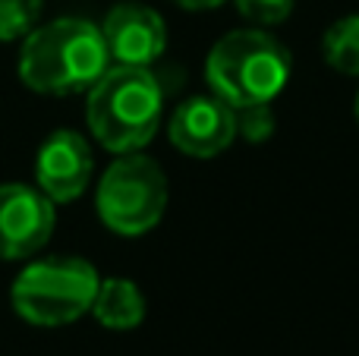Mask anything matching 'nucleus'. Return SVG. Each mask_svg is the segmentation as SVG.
<instances>
[{
  "label": "nucleus",
  "mask_w": 359,
  "mask_h": 356,
  "mask_svg": "<svg viewBox=\"0 0 359 356\" xmlns=\"http://www.w3.org/2000/svg\"><path fill=\"white\" fill-rule=\"evenodd\" d=\"M111 67L101 25L79 16H60L35 25L22 38L16 73L38 95L88 92Z\"/></svg>",
  "instance_id": "f257e3e1"
},
{
  "label": "nucleus",
  "mask_w": 359,
  "mask_h": 356,
  "mask_svg": "<svg viewBox=\"0 0 359 356\" xmlns=\"http://www.w3.org/2000/svg\"><path fill=\"white\" fill-rule=\"evenodd\" d=\"M161 111L164 92L149 67L111 63L88 88V130L114 155L142 151L161 126Z\"/></svg>",
  "instance_id": "f03ea898"
},
{
  "label": "nucleus",
  "mask_w": 359,
  "mask_h": 356,
  "mask_svg": "<svg viewBox=\"0 0 359 356\" xmlns=\"http://www.w3.org/2000/svg\"><path fill=\"white\" fill-rule=\"evenodd\" d=\"M211 95L230 107L271 104L290 79V54L274 35L262 29H240L224 35L205 60Z\"/></svg>",
  "instance_id": "7ed1b4c3"
},
{
  "label": "nucleus",
  "mask_w": 359,
  "mask_h": 356,
  "mask_svg": "<svg viewBox=\"0 0 359 356\" xmlns=\"http://www.w3.org/2000/svg\"><path fill=\"white\" fill-rule=\"evenodd\" d=\"M98 268L79 256H50L29 262L10 290L19 319L41 328H60L92 313L98 294Z\"/></svg>",
  "instance_id": "20e7f679"
},
{
  "label": "nucleus",
  "mask_w": 359,
  "mask_h": 356,
  "mask_svg": "<svg viewBox=\"0 0 359 356\" xmlns=\"http://www.w3.org/2000/svg\"><path fill=\"white\" fill-rule=\"evenodd\" d=\"M98 218L117 237H142L168 208V177L161 164L149 155L126 151L111 161L98 180Z\"/></svg>",
  "instance_id": "39448f33"
},
{
  "label": "nucleus",
  "mask_w": 359,
  "mask_h": 356,
  "mask_svg": "<svg viewBox=\"0 0 359 356\" xmlns=\"http://www.w3.org/2000/svg\"><path fill=\"white\" fill-rule=\"evenodd\" d=\"M54 224V202L38 186L0 183V262H19L44 249Z\"/></svg>",
  "instance_id": "423d86ee"
},
{
  "label": "nucleus",
  "mask_w": 359,
  "mask_h": 356,
  "mask_svg": "<svg viewBox=\"0 0 359 356\" xmlns=\"http://www.w3.org/2000/svg\"><path fill=\"white\" fill-rule=\"evenodd\" d=\"M92 145L76 130H57L41 142L35 158V186L54 205L79 199L92 183Z\"/></svg>",
  "instance_id": "0eeeda50"
},
{
  "label": "nucleus",
  "mask_w": 359,
  "mask_h": 356,
  "mask_svg": "<svg viewBox=\"0 0 359 356\" xmlns=\"http://www.w3.org/2000/svg\"><path fill=\"white\" fill-rule=\"evenodd\" d=\"M111 63L123 67H151L168 48V25L161 13L145 4H117L101 22Z\"/></svg>",
  "instance_id": "6e6552de"
},
{
  "label": "nucleus",
  "mask_w": 359,
  "mask_h": 356,
  "mask_svg": "<svg viewBox=\"0 0 359 356\" xmlns=\"http://www.w3.org/2000/svg\"><path fill=\"white\" fill-rule=\"evenodd\" d=\"M168 136L177 151L189 158H217L236 139L233 107L224 104L217 95H196L183 101L168 123Z\"/></svg>",
  "instance_id": "1a4fd4ad"
},
{
  "label": "nucleus",
  "mask_w": 359,
  "mask_h": 356,
  "mask_svg": "<svg viewBox=\"0 0 359 356\" xmlns=\"http://www.w3.org/2000/svg\"><path fill=\"white\" fill-rule=\"evenodd\" d=\"M92 315L111 331H133L145 319V296L126 278H104L95 294Z\"/></svg>",
  "instance_id": "9d476101"
},
{
  "label": "nucleus",
  "mask_w": 359,
  "mask_h": 356,
  "mask_svg": "<svg viewBox=\"0 0 359 356\" xmlns=\"http://www.w3.org/2000/svg\"><path fill=\"white\" fill-rule=\"evenodd\" d=\"M322 54L331 69L344 76H359V16H344L325 32Z\"/></svg>",
  "instance_id": "9b49d317"
},
{
  "label": "nucleus",
  "mask_w": 359,
  "mask_h": 356,
  "mask_svg": "<svg viewBox=\"0 0 359 356\" xmlns=\"http://www.w3.org/2000/svg\"><path fill=\"white\" fill-rule=\"evenodd\" d=\"M44 0H0V41H22L38 25Z\"/></svg>",
  "instance_id": "f8f14e48"
},
{
  "label": "nucleus",
  "mask_w": 359,
  "mask_h": 356,
  "mask_svg": "<svg viewBox=\"0 0 359 356\" xmlns=\"http://www.w3.org/2000/svg\"><path fill=\"white\" fill-rule=\"evenodd\" d=\"M233 123H236V136H243L246 142H265L274 132V111L271 104H246V107H233Z\"/></svg>",
  "instance_id": "ddd939ff"
},
{
  "label": "nucleus",
  "mask_w": 359,
  "mask_h": 356,
  "mask_svg": "<svg viewBox=\"0 0 359 356\" xmlns=\"http://www.w3.org/2000/svg\"><path fill=\"white\" fill-rule=\"evenodd\" d=\"M243 19L252 25H278L293 13V0H233Z\"/></svg>",
  "instance_id": "4468645a"
},
{
  "label": "nucleus",
  "mask_w": 359,
  "mask_h": 356,
  "mask_svg": "<svg viewBox=\"0 0 359 356\" xmlns=\"http://www.w3.org/2000/svg\"><path fill=\"white\" fill-rule=\"evenodd\" d=\"M177 6H183V10H192V13H202V10H215V6L227 4V0H174Z\"/></svg>",
  "instance_id": "2eb2a0df"
},
{
  "label": "nucleus",
  "mask_w": 359,
  "mask_h": 356,
  "mask_svg": "<svg viewBox=\"0 0 359 356\" xmlns=\"http://www.w3.org/2000/svg\"><path fill=\"white\" fill-rule=\"evenodd\" d=\"M353 114H356V123H359V92H356V104H353Z\"/></svg>",
  "instance_id": "dca6fc26"
}]
</instances>
